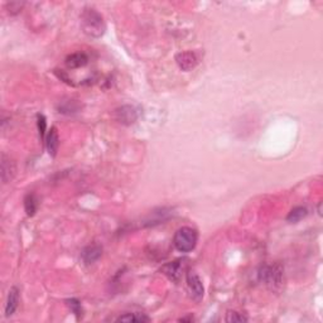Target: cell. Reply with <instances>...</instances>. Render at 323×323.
Instances as JSON below:
<instances>
[{"label": "cell", "mask_w": 323, "mask_h": 323, "mask_svg": "<svg viewBox=\"0 0 323 323\" xmlns=\"http://www.w3.org/2000/svg\"><path fill=\"white\" fill-rule=\"evenodd\" d=\"M176 62H177L178 67L183 71H191L198 64V56L192 50L188 52H180L176 56Z\"/></svg>", "instance_id": "7"}, {"label": "cell", "mask_w": 323, "mask_h": 323, "mask_svg": "<svg viewBox=\"0 0 323 323\" xmlns=\"http://www.w3.org/2000/svg\"><path fill=\"white\" fill-rule=\"evenodd\" d=\"M186 282H187V288L191 294L192 300H196V302H201L204 294V286L200 276L194 272H188Z\"/></svg>", "instance_id": "5"}, {"label": "cell", "mask_w": 323, "mask_h": 323, "mask_svg": "<svg viewBox=\"0 0 323 323\" xmlns=\"http://www.w3.org/2000/svg\"><path fill=\"white\" fill-rule=\"evenodd\" d=\"M170 210L167 208H160L159 211L152 212L150 216L144 221V225L146 226H156L159 225V224H163L164 221H167L168 218H170Z\"/></svg>", "instance_id": "12"}, {"label": "cell", "mask_w": 323, "mask_h": 323, "mask_svg": "<svg viewBox=\"0 0 323 323\" xmlns=\"http://www.w3.org/2000/svg\"><path fill=\"white\" fill-rule=\"evenodd\" d=\"M102 255V248L100 245H88L81 252V260L84 264L91 265L95 264Z\"/></svg>", "instance_id": "9"}, {"label": "cell", "mask_w": 323, "mask_h": 323, "mask_svg": "<svg viewBox=\"0 0 323 323\" xmlns=\"http://www.w3.org/2000/svg\"><path fill=\"white\" fill-rule=\"evenodd\" d=\"M66 303H67V306H68L70 310H71V312L76 316L77 320H80V318L82 317L84 310H82V306H81V303H80V300L72 298V300H66Z\"/></svg>", "instance_id": "18"}, {"label": "cell", "mask_w": 323, "mask_h": 323, "mask_svg": "<svg viewBox=\"0 0 323 323\" xmlns=\"http://www.w3.org/2000/svg\"><path fill=\"white\" fill-rule=\"evenodd\" d=\"M46 146H47V150L50 153V156H56L57 152H58L60 146V136L58 132L54 126L50 128V130L48 132L47 136H46Z\"/></svg>", "instance_id": "10"}, {"label": "cell", "mask_w": 323, "mask_h": 323, "mask_svg": "<svg viewBox=\"0 0 323 323\" xmlns=\"http://www.w3.org/2000/svg\"><path fill=\"white\" fill-rule=\"evenodd\" d=\"M197 241H198V234L197 230L188 226L178 228L173 238V244L176 249L180 252H190L196 248Z\"/></svg>", "instance_id": "2"}, {"label": "cell", "mask_w": 323, "mask_h": 323, "mask_svg": "<svg viewBox=\"0 0 323 323\" xmlns=\"http://www.w3.org/2000/svg\"><path fill=\"white\" fill-rule=\"evenodd\" d=\"M118 322H136V323H143V322H150V318L144 313H125V314L120 316L118 318Z\"/></svg>", "instance_id": "16"}, {"label": "cell", "mask_w": 323, "mask_h": 323, "mask_svg": "<svg viewBox=\"0 0 323 323\" xmlns=\"http://www.w3.org/2000/svg\"><path fill=\"white\" fill-rule=\"evenodd\" d=\"M283 268L280 264L264 265L260 268L259 279L272 290H276L283 284Z\"/></svg>", "instance_id": "3"}, {"label": "cell", "mask_w": 323, "mask_h": 323, "mask_svg": "<svg viewBox=\"0 0 323 323\" xmlns=\"http://www.w3.org/2000/svg\"><path fill=\"white\" fill-rule=\"evenodd\" d=\"M19 306V290L16 286H12L8 294V300L6 303V316L10 317L16 313V308Z\"/></svg>", "instance_id": "13"}, {"label": "cell", "mask_w": 323, "mask_h": 323, "mask_svg": "<svg viewBox=\"0 0 323 323\" xmlns=\"http://www.w3.org/2000/svg\"><path fill=\"white\" fill-rule=\"evenodd\" d=\"M64 64H66V66L68 68H81V67H85L88 64V56L84 52L72 53V54L66 57Z\"/></svg>", "instance_id": "11"}, {"label": "cell", "mask_w": 323, "mask_h": 323, "mask_svg": "<svg viewBox=\"0 0 323 323\" xmlns=\"http://www.w3.org/2000/svg\"><path fill=\"white\" fill-rule=\"evenodd\" d=\"M80 109H81V104H80L77 100H72V98L61 101L60 105L57 106L58 112H61V114H64V115L76 114V112H80Z\"/></svg>", "instance_id": "14"}, {"label": "cell", "mask_w": 323, "mask_h": 323, "mask_svg": "<svg viewBox=\"0 0 323 323\" xmlns=\"http://www.w3.org/2000/svg\"><path fill=\"white\" fill-rule=\"evenodd\" d=\"M225 320H226V322H228V323L246 322L248 317H245V316L242 314V313L236 312V310H228V312L226 313Z\"/></svg>", "instance_id": "19"}, {"label": "cell", "mask_w": 323, "mask_h": 323, "mask_svg": "<svg viewBox=\"0 0 323 323\" xmlns=\"http://www.w3.org/2000/svg\"><path fill=\"white\" fill-rule=\"evenodd\" d=\"M307 214H308V211L306 207L303 206L294 207V208L289 212L288 216H286V221L290 224H297L300 222V220H303Z\"/></svg>", "instance_id": "17"}, {"label": "cell", "mask_w": 323, "mask_h": 323, "mask_svg": "<svg viewBox=\"0 0 323 323\" xmlns=\"http://www.w3.org/2000/svg\"><path fill=\"white\" fill-rule=\"evenodd\" d=\"M24 3H19V2H13V3L9 4V6H10V10H9V13L10 14H16L19 13V12L22 10V8H23Z\"/></svg>", "instance_id": "21"}, {"label": "cell", "mask_w": 323, "mask_h": 323, "mask_svg": "<svg viewBox=\"0 0 323 323\" xmlns=\"http://www.w3.org/2000/svg\"><path fill=\"white\" fill-rule=\"evenodd\" d=\"M37 125H38V132L42 140H46V132H47V122H46L44 115L38 114L37 115Z\"/></svg>", "instance_id": "20"}, {"label": "cell", "mask_w": 323, "mask_h": 323, "mask_svg": "<svg viewBox=\"0 0 323 323\" xmlns=\"http://www.w3.org/2000/svg\"><path fill=\"white\" fill-rule=\"evenodd\" d=\"M81 26L86 36L91 38H100L106 30L102 16L94 8H86L81 16Z\"/></svg>", "instance_id": "1"}, {"label": "cell", "mask_w": 323, "mask_h": 323, "mask_svg": "<svg viewBox=\"0 0 323 323\" xmlns=\"http://www.w3.org/2000/svg\"><path fill=\"white\" fill-rule=\"evenodd\" d=\"M184 260L180 259L176 262H168V264L163 265L160 269V272L164 274L166 276H168V279H170L174 283H178L182 276V272L184 270Z\"/></svg>", "instance_id": "6"}, {"label": "cell", "mask_w": 323, "mask_h": 323, "mask_svg": "<svg viewBox=\"0 0 323 323\" xmlns=\"http://www.w3.org/2000/svg\"><path fill=\"white\" fill-rule=\"evenodd\" d=\"M114 118L118 122L122 125H132L138 120L139 112L136 106L132 105H122L118 109L114 110Z\"/></svg>", "instance_id": "4"}, {"label": "cell", "mask_w": 323, "mask_h": 323, "mask_svg": "<svg viewBox=\"0 0 323 323\" xmlns=\"http://www.w3.org/2000/svg\"><path fill=\"white\" fill-rule=\"evenodd\" d=\"M16 163L10 156L2 154V159H0V172H2V180L3 183H8L13 180L14 174H16Z\"/></svg>", "instance_id": "8"}, {"label": "cell", "mask_w": 323, "mask_h": 323, "mask_svg": "<svg viewBox=\"0 0 323 323\" xmlns=\"http://www.w3.org/2000/svg\"><path fill=\"white\" fill-rule=\"evenodd\" d=\"M180 322H184V320H190V322H191V320H194V317H192V316H190V317H184V318H180Z\"/></svg>", "instance_id": "22"}, {"label": "cell", "mask_w": 323, "mask_h": 323, "mask_svg": "<svg viewBox=\"0 0 323 323\" xmlns=\"http://www.w3.org/2000/svg\"><path fill=\"white\" fill-rule=\"evenodd\" d=\"M24 210H26V214L30 218H32V216L36 214V212L38 210V200L34 194H28L24 197Z\"/></svg>", "instance_id": "15"}]
</instances>
